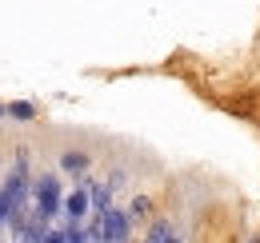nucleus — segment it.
Listing matches in <instances>:
<instances>
[{"label": "nucleus", "mask_w": 260, "mask_h": 243, "mask_svg": "<svg viewBox=\"0 0 260 243\" xmlns=\"http://www.w3.org/2000/svg\"><path fill=\"white\" fill-rule=\"evenodd\" d=\"M32 195H36V208L44 215H56L64 208V195H60V180H56V176H40V180L32 183Z\"/></svg>", "instance_id": "f257e3e1"}, {"label": "nucleus", "mask_w": 260, "mask_h": 243, "mask_svg": "<svg viewBox=\"0 0 260 243\" xmlns=\"http://www.w3.org/2000/svg\"><path fill=\"white\" fill-rule=\"evenodd\" d=\"M96 219H100V235H104V239H128V231H132V215L128 212L104 208V212H96Z\"/></svg>", "instance_id": "f03ea898"}, {"label": "nucleus", "mask_w": 260, "mask_h": 243, "mask_svg": "<svg viewBox=\"0 0 260 243\" xmlns=\"http://www.w3.org/2000/svg\"><path fill=\"white\" fill-rule=\"evenodd\" d=\"M88 208H92V195H88L84 187H76V191H72V195L64 199V215H68V223H72V227H80V219L88 215Z\"/></svg>", "instance_id": "7ed1b4c3"}, {"label": "nucleus", "mask_w": 260, "mask_h": 243, "mask_svg": "<svg viewBox=\"0 0 260 243\" xmlns=\"http://www.w3.org/2000/svg\"><path fill=\"white\" fill-rule=\"evenodd\" d=\"M88 195H92V208H96V212L112 208V183H108V180H104V183H92V187H88Z\"/></svg>", "instance_id": "20e7f679"}, {"label": "nucleus", "mask_w": 260, "mask_h": 243, "mask_svg": "<svg viewBox=\"0 0 260 243\" xmlns=\"http://www.w3.org/2000/svg\"><path fill=\"white\" fill-rule=\"evenodd\" d=\"M60 168L72 172V176H84V172H88V155L84 152H64L60 155Z\"/></svg>", "instance_id": "39448f33"}, {"label": "nucleus", "mask_w": 260, "mask_h": 243, "mask_svg": "<svg viewBox=\"0 0 260 243\" xmlns=\"http://www.w3.org/2000/svg\"><path fill=\"white\" fill-rule=\"evenodd\" d=\"M148 239H152V243H172V239H176V227L164 223V219H156V223L148 227Z\"/></svg>", "instance_id": "423d86ee"}, {"label": "nucleus", "mask_w": 260, "mask_h": 243, "mask_svg": "<svg viewBox=\"0 0 260 243\" xmlns=\"http://www.w3.org/2000/svg\"><path fill=\"white\" fill-rule=\"evenodd\" d=\"M8 116L12 120H36V108L24 104V100H16V104H8Z\"/></svg>", "instance_id": "0eeeda50"}, {"label": "nucleus", "mask_w": 260, "mask_h": 243, "mask_svg": "<svg viewBox=\"0 0 260 243\" xmlns=\"http://www.w3.org/2000/svg\"><path fill=\"white\" fill-rule=\"evenodd\" d=\"M128 215H132V219L152 215V199H148V195H136V199H132V208H128Z\"/></svg>", "instance_id": "6e6552de"}, {"label": "nucleus", "mask_w": 260, "mask_h": 243, "mask_svg": "<svg viewBox=\"0 0 260 243\" xmlns=\"http://www.w3.org/2000/svg\"><path fill=\"white\" fill-rule=\"evenodd\" d=\"M0 116H8V104H0Z\"/></svg>", "instance_id": "1a4fd4ad"}]
</instances>
